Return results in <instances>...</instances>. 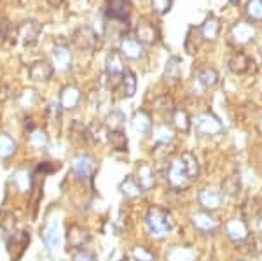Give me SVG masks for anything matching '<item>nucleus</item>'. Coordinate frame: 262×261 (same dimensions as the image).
Instances as JSON below:
<instances>
[{
  "mask_svg": "<svg viewBox=\"0 0 262 261\" xmlns=\"http://www.w3.org/2000/svg\"><path fill=\"white\" fill-rule=\"evenodd\" d=\"M147 230L154 238H164L173 228L171 214L163 207H150L145 216Z\"/></svg>",
  "mask_w": 262,
  "mask_h": 261,
  "instance_id": "obj_1",
  "label": "nucleus"
},
{
  "mask_svg": "<svg viewBox=\"0 0 262 261\" xmlns=\"http://www.w3.org/2000/svg\"><path fill=\"white\" fill-rule=\"evenodd\" d=\"M166 180L171 188H177V189L185 188L191 183V177H189V174H187L184 159L177 158L170 163V167H168V170H166Z\"/></svg>",
  "mask_w": 262,
  "mask_h": 261,
  "instance_id": "obj_2",
  "label": "nucleus"
},
{
  "mask_svg": "<svg viewBox=\"0 0 262 261\" xmlns=\"http://www.w3.org/2000/svg\"><path fill=\"white\" fill-rule=\"evenodd\" d=\"M224 230H226V235L231 238L232 242L236 244H243L248 240L250 237V231H248V225L243 217H231L229 221L224 225Z\"/></svg>",
  "mask_w": 262,
  "mask_h": 261,
  "instance_id": "obj_3",
  "label": "nucleus"
},
{
  "mask_svg": "<svg viewBox=\"0 0 262 261\" xmlns=\"http://www.w3.org/2000/svg\"><path fill=\"white\" fill-rule=\"evenodd\" d=\"M194 128L201 135H217V133L222 132V123L219 121V117H215L210 112H205V114L196 117Z\"/></svg>",
  "mask_w": 262,
  "mask_h": 261,
  "instance_id": "obj_4",
  "label": "nucleus"
},
{
  "mask_svg": "<svg viewBox=\"0 0 262 261\" xmlns=\"http://www.w3.org/2000/svg\"><path fill=\"white\" fill-rule=\"evenodd\" d=\"M191 221L194 225V228L201 233H215L219 228H221V223H219L210 212L206 210H198L191 216Z\"/></svg>",
  "mask_w": 262,
  "mask_h": 261,
  "instance_id": "obj_5",
  "label": "nucleus"
},
{
  "mask_svg": "<svg viewBox=\"0 0 262 261\" xmlns=\"http://www.w3.org/2000/svg\"><path fill=\"white\" fill-rule=\"evenodd\" d=\"M95 168H96L95 158L90 156V154H79V156L72 159V170H74V174L81 180L90 179L93 172H95Z\"/></svg>",
  "mask_w": 262,
  "mask_h": 261,
  "instance_id": "obj_6",
  "label": "nucleus"
},
{
  "mask_svg": "<svg viewBox=\"0 0 262 261\" xmlns=\"http://www.w3.org/2000/svg\"><path fill=\"white\" fill-rule=\"evenodd\" d=\"M40 30H42V27H40L39 21L25 19L23 23H19V27H18V37L21 39L23 44L32 46V44H35L37 39H39Z\"/></svg>",
  "mask_w": 262,
  "mask_h": 261,
  "instance_id": "obj_7",
  "label": "nucleus"
},
{
  "mask_svg": "<svg viewBox=\"0 0 262 261\" xmlns=\"http://www.w3.org/2000/svg\"><path fill=\"white\" fill-rule=\"evenodd\" d=\"M198 200H200V205L206 210V212H212V210L221 209L222 193L213 188H203L200 191V195H198Z\"/></svg>",
  "mask_w": 262,
  "mask_h": 261,
  "instance_id": "obj_8",
  "label": "nucleus"
},
{
  "mask_svg": "<svg viewBox=\"0 0 262 261\" xmlns=\"http://www.w3.org/2000/svg\"><path fill=\"white\" fill-rule=\"evenodd\" d=\"M131 6L128 0H107V16L114 21L126 23L129 18Z\"/></svg>",
  "mask_w": 262,
  "mask_h": 261,
  "instance_id": "obj_9",
  "label": "nucleus"
},
{
  "mask_svg": "<svg viewBox=\"0 0 262 261\" xmlns=\"http://www.w3.org/2000/svg\"><path fill=\"white\" fill-rule=\"evenodd\" d=\"M53 72H54V67L51 63L40 60V62H35L32 63V67L28 69V75H30L32 81L35 83H46L53 77Z\"/></svg>",
  "mask_w": 262,
  "mask_h": 261,
  "instance_id": "obj_10",
  "label": "nucleus"
},
{
  "mask_svg": "<svg viewBox=\"0 0 262 261\" xmlns=\"http://www.w3.org/2000/svg\"><path fill=\"white\" fill-rule=\"evenodd\" d=\"M42 238H44V244L49 252H58L61 246V240H60V231H58L56 221H49L46 225L44 231H42Z\"/></svg>",
  "mask_w": 262,
  "mask_h": 261,
  "instance_id": "obj_11",
  "label": "nucleus"
},
{
  "mask_svg": "<svg viewBox=\"0 0 262 261\" xmlns=\"http://www.w3.org/2000/svg\"><path fill=\"white\" fill-rule=\"evenodd\" d=\"M135 179H137L138 186H140L143 191L154 188V184H156V172H154V168H152L149 163L142 162L140 165L137 167V175H135Z\"/></svg>",
  "mask_w": 262,
  "mask_h": 261,
  "instance_id": "obj_12",
  "label": "nucleus"
},
{
  "mask_svg": "<svg viewBox=\"0 0 262 261\" xmlns=\"http://www.w3.org/2000/svg\"><path fill=\"white\" fill-rule=\"evenodd\" d=\"M105 70H107L111 79H122V74L126 70H124V60H122V54L119 51H112L108 54L107 62H105Z\"/></svg>",
  "mask_w": 262,
  "mask_h": 261,
  "instance_id": "obj_13",
  "label": "nucleus"
},
{
  "mask_svg": "<svg viewBox=\"0 0 262 261\" xmlns=\"http://www.w3.org/2000/svg\"><path fill=\"white\" fill-rule=\"evenodd\" d=\"M81 102V90L74 84H69L61 90V95H60V105L61 109H67V111H72L75 109Z\"/></svg>",
  "mask_w": 262,
  "mask_h": 261,
  "instance_id": "obj_14",
  "label": "nucleus"
},
{
  "mask_svg": "<svg viewBox=\"0 0 262 261\" xmlns=\"http://www.w3.org/2000/svg\"><path fill=\"white\" fill-rule=\"evenodd\" d=\"M72 41H74V44L77 46L79 49H93L96 44V33L93 32L91 28L81 27L75 30Z\"/></svg>",
  "mask_w": 262,
  "mask_h": 261,
  "instance_id": "obj_15",
  "label": "nucleus"
},
{
  "mask_svg": "<svg viewBox=\"0 0 262 261\" xmlns=\"http://www.w3.org/2000/svg\"><path fill=\"white\" fill-rule=\"evenodd\" d=\"M53 63H54V69L60 70V72H65V70L70 69V63H72V53L70 48L65 44H60L54 48L53 51Z\"/></svg>",
  "mask_w": 262,
  "mask_h": 261,
  "instance_id": "obj_16",
  "label": "nucleus"
},
{
  "mask_svg": "<svg viewBox=\"0 0 262 261\" xmlns=\"http://www.w3.org/2000/svg\"><path fill=\"white\" fill-rule=\"evenodd\" d=\"M159 39V32L149 21H140L137 27V41L140 44H154Z\"/></svg>",
  "mask_w": 262,
  "mask_h": 261,
  "instance_id": "obj_17",
  "label": "nucleus"
},
{
  "mask_svg": "<svg viewBox=\"0 0 262 261\" xmlns=\"http://www.w3.org/2000/svg\"><path fill=\"white\" fill-rule=\"evenodd\" d=\"M67 242H69V246L74 247V249H81V247H84L90 242V233H88V230H84L82 226L74 225L67 231Z\"/></svg>",
  "mask_w": 262,
  "mask_h": 261,
  "instance_id": "obj_18",
  "label": "nucleus"
},
{
  "mask_svg": "<svg viewBox=\"0 0 262 261\" xmlns=\"http://www.w3.org/2000/svg\"><path fill=\"white\" fill-rule=\"evenodd\" d=\"M198 252L189 246H173L166 251V261H196Z\"/></svg>",
  "mask_w": 262,
  "mask_h": 261,
  "instance_id": "obj_19",
  "label": "nucleus"
},
{
  "mask_svg": "<svg viewBox=\"0 0 262 261\" xmlns=\"http://www.w3.org/2000/svg\"><path fill=\"white\" fill-rule=\"evenodd\" d=\"M121 54L129 60H138V58L143 56V46L138 42L137 39H129V37H124L121 41Z\"/></svg>",
  "mask_w": 262,
  "mask_h": 261,
  "instance_id": "obj_20",
  "label": "nucleus"
},
{
  "mask_svg": "<svg viewBox=\"0 0 262 261\" xmlns=\"http://www.w3.org/2000/svg\"><path fill=\"white\" fill-rule=\"evenodd\" d=\"M250 65H252V60L245 53H234L229 58V62H227V67H229V70H231L232 74H245V72H248Z\"/></svg>",
  "mask_w": 262,
  "mask_h": 261,
  "instance_id": "obj_21",
  "label": "nucleus"
},
{
  "mask_svg": "<svg viewBox=\"0 0 262 261\" xmlns=\"http://www.w3.org/2000/svg\"><path fill=\"white\" fill-rule=\"evenodd\" d=\"M131 125H133V128L137 130L138 133H142V135H145V133H149L152 130V117L147 111H140L135 112L133 119H131Z\"/></svg>",
  "mask_w": 262,
  "mask_h": 261,
  "instance_id": "obj_22",
  "label": "nucleus"
},
{
  "mask_svg": "<svg viewBox=\"0 0 262 261\" xmlns=\"http://www.w3.org/2000/svg\"><path fill=\"white\" fill-rule=\"evenodd\" d=\"M242 189V177H239L238 172L234 174H229L227 177L222 179V184H221V191L224 195L227 196H236Z\"/></svg>",
  "mask_w": 262,
  "mask_h": 261,
  "instance_id": "obj_23",
  "label": "nucleus"
},
{
  "mask_svg": "<svg viewBox=\"0 0 262 261\" xmlns=\"http://www.w3.org/2000/svg\"><path fill=\"white\" fill-rule=\"evenodd\" d=\"M219 32H221V21L215 18V16H210V18L200 27V33L205 41H215Z\"/></svg>",
  "mask_w": 262,
  "mask_h": 261,
  "instance_id": "obj_24",
  "label": "nucleus"
},
{
  "mask_svg": "<svg viewBox=\"0 0 262 261\" xmlns=\"http://www.w3.org/2000/svg\"><path fill=\"white\" fill-rule=\"evenodd\" d=\"M119 191L126 198H137V196H140L143 193V189L138 186L137 179H135L133 175H128V177L119 184Z\"/></svg>",
  "mask_w": 262,
  "mask_h": 261,
  "instance_id": "obj_25",
  "label": "nucleus"
},
{
  "mask_svg": "<svg viewBox=\"0 0 262 261\" xmlns=\"http://www.w3.org/2000/svg\"><path fill=\"white\" fill-rule=\"evenodd\" d=\"M180 77H182V60L179 56L168 58L166 67H164V79L179 81Z\"/></svg>",
  "mask_w": 262,
  "mask_h": 261,
  "instance_id": "obj_26",
  "label": "nucleus"
},
{
  "mask_svg": "<svg viewBox=\"0 0 262 261\" xmlns=\"http://www.w3.org/2000/svg\"><path fill=\"white\" fill-rule=\"evenodd\" d=\"M171 119L179 132H189V128H191V117H189L187 111H184V109H175L171 112Z\"/></svg>",
  "mask_w": 262,
  "mask_h": 261,
  "instance_id": "obj_27",
  "label": "nucleus"
},
{
  "mask_svg": "<svg viewBox=\"0 0 262 261\" xmlns=\"http://www.w3.org/2000/svg\"><path fill=\"white\" fill-rule=\"evenodd\" d=\"M198 81L201 83L203 88H213L219 83V72L212 67H205L203 70H200L198 74Z\"/></svg>",
  "mask_w": 262,
  "mask_h": 261,
  "instance_id": "obj_28",
  "label": "nucleus"
},
{
  "mask_svg": "<svg viewBox=\"0 0 262 261\" xmlns=\"http://www.w3.org/2000/svg\"><path fill=\"white\" fill-rule=\"evenodd\" d=\"M108 142H111L112 149L116 151H128V138L122 133V130H114V132H108Z\"/></svg>",
  "mask_w": 262,
  "mask_h": 261,
  "instance_id": "obj_29",
  "label": "nucleus"
},
{
  "mask_svg": "<svg viewBox=\"0 0 262 261\" xmlns=\"http://www.w3.org/2000/svg\"><path fill=\"white\" fill-rule=\"evenodd\" d=\"M14 153H16V142L7 133H0V158L7 159Z\"/></svg>",
  "mask_w": 262,
  "mask_h": 261,
  "instance_id": "obj_30",
  "label": "nucleus"
},
{
  "mask_svg": "<svg viewBox=\"0 0 262 261\" xmlns=\"http://www.w3.org/2000/svg\"><path fill=\"white\" fill-rule=\"evenodd\" d=\"M122 93L124 96H133L137 93V77H135L133 72H129V70H126L124 74H122Z\"/></svg>",
  "mask_w": 262,
  "mask_h": 261,
  "instance_id": "obj_31",
  "label": "nucleus"
},
{
  "mask_svg": "<svg viewBox=\"0 0 262 261\" xmlns=\"http://www.w3.org/2000/svg\"><path fill=\"white\" fill-rule=\"evenodd\" d=\"M124 123H126V116L122 114L121 111H112L111 114L105 117V126L108 128V132H114V130H121Z\"/></svg>",
  "mask_w": 262,
  "mask_h": 261,
  "instance_id": "obj_32",
  "label": "nucleus"
},
{
  "mask_svg": "<svg viewBox=\"0 0 262 261\" xmlns=\"http://www.w3.org/2000/svg\"><path fill=\"white\" fill-rule=\"evenodd\" d=\"M180 158L184 159L185 168H187V174H189V177H191V180L196 179L198 175H200V163H198L196 156H194L192 153H184Z\"/></svg>",
  "mask_w": 262,
  "mask_h": 261,
  "instance_id": "obj_33",
  "label": "nucleus"
},
{
  "mask_svg": "<svg viewBox=\"0 0 262 261\" xmlns=\"http://www.w3.org/2000/svg\"><path fill=\"white\" fill-rule=\"evenodd\" d=\"M30 144L35 147V149H46L49 144V138L46 135V132H42V130H33V132H30Z\"/></svg>",
  "mask_w": 262,
  "mask_h": 261,
  "instance_id": "obj_34",
  "label": "nucleus"
},
{
  "mask_svg": "<svg viewBox=\"0 0 262 261\" xmlns=\"http://www.w3.org/2000/svg\"><path fill=\"white\" fill-rule=\"evenodd\" d=\"M131 256H133L135 261H156L154 252L147 249L145 246H135L131 249Z\"/></svg>",
  "mask_w": 262,
  "mask_h": 261,
  "instance_id": "obj_35",
  "label": "nucleus"
},
{
  "mask_svg": "<svg viewBox=\"0 0 262 261\" xmlns=\"http://www.w3.org/2000/svg\"><path fill=\"white\" fill-rule=\"evenodd\" d=\"M70 133H72V140L74 142H86L88 135H90V133H88V128L82 123H79V121H74V123H72Z\"/></svg>",
  "mask_w": 262,
  "mask_h": 261,
  "instance_id": "obj_36",
  "label": "nucleus"
},
{
  "mask_svg": "<svg viewBox=\"0 0 262 261\" xmlns=\"http://www.w3.org/2000/svg\"><path fill=\"white\" fill-rule=\"evenodd\" d=\"M154 138H156V142L161 146H166L168 142H171L173 137H171L170 126L161 125V126H158V128H154Z\"/></svg>",
  "mask_w": 262,
  "mask_h": 261,
  "instance_id": "obj_37",
  "label": "nucleus"
},
{
  "mask_svg": "<svg viewBox=\"0 0 262 261\" xmlns=\"http://www.w3.org/2000/svg\"><path fill=\"white\" fill-rule=\"evenodd\" d=\"M247 16L252 21H262V0H250L247 4Z\"/></svg>",
  "mask_w": 262,
  "mask_h": 261,
  "instance_id": "obj_38",
  "label": "nucleus"
},
{
  "mask_svg": "<svg viewBox=\"0 0 262 261\" xmlns=\"http://www.w3.org/2000/svg\"><path fill=\"white\" fill-rule=\"evenodd\" d=\"M152 9L158 14H166L171 9V0H152Z\"/></svg>",
  "mask_w": 262,
  "mask_h": 261,
  "instance_id": "obj_39",
  "label": "nucleus"
},
{
  "mask_svg": "<svg viewBox=\"0 0 262 261\" xmlns=\"http://www.w3.org/2000/svg\"><path fill=\"white\" fill-rule=\"evenodd\" d=\"M74 261H98V258H96L95 252H90V251H79V252H75Z\"/></svg>",
  "mask_w": 262,
  "mask_h": 261,
  "instance_id": "obj_40",
  "label": "nucleus"
},
{
  "mask_svg": "<svg viewBox=\"0 0 262 261\" xmlns=\"http://www.w3.org/2000/svg\"><path fill=\"white\" fill-rule=\"evenodd\" d=\"M53 170H54V167H53V165H49L48 162L40 163V165L37 167V172H46V174H49V172H53Z\"/></svg>",
  "mask_w": 262,
  "mask_h": 261,
  "instance_id": "obj_41",
  "label": "nucleus"
},
{
  "mask_svg": "<svg viewBox=\"0 0 262 261\" xmlns=\"http://www.w3.org/2000/svg\"><path fill=\"white\" fill-rule=\"evenodd\" d=\"M48 2H49L51 7H60L63 4V0H48Z\"/></svg>",
  "mask_w": 262,
  "mask_h": 261,
  "instance_id": "obj_42",
  "label": "nucleus"
},
{
  "mask_svg": "<svg viewBox=\"0 0 262 261\" xmlns=\"http://www.w3.org/2000/svg\"><path fill=\"white\" fill-rule=\"evenodd\" d=\"M259 231H260V233H262V216L259 217Z\"/></svg>",
  "mask_w": 262,
  "mask_h": 261,
  "instance_id": "obj_43",
  "label": "nucleus"
},
{
  "mask_svg": "<svg viewBox=\"0 0 262 261\" xmlns=\"http://www.w3.org/2000/svg\"><path fill=\"white\" fill-rule=\"evenodd\" d=\"M229 2L232 4V6H238V4H239V0H229Z\"/></svg>",
  "mask_w": 262,
  "mask_h": 261,
  "instance_id": "obj_44",
  "label": "nucleus"
},
{
  "mask_svg": "<svg viewBox=\"0 0 262 261\" xmlns=\"http://www.w3.org/2000/svg\"><path fill=\"white\" fill-rule=\"evenodd\" d=\"M260 128H262V116H260Z\"/></svg>",
  "mask_w": 262,
  "mask_h": 261,
  "instance_id": "obj_45",
  "label": "nucleus"
},
{
  "mask_svg": "<svg viewBox=\"0 0 262 261\" xmlns=\"http://www.w3.org/2000/svg\"><path fill=\"white\" fill-rule=\"evenodd\" d=\"M119 261H128V259H119Z\"/></svg>",
  "mask_w": 262,
  "mask_h": 261,
  "instance_id": "obj_46",
  "label": "nucleus"
},
{
  "mask_svg": "<svg viewBox=\"0 0 262 261\" xmlns=\"http://www.w3.org/2000/svg\"><path fill=\"white\" fill-rule=\"evenodd\" d=\"M239 261H243V259H239Z\"/></svg>",
  "mask_w": 262,
  "mask_h": 261,
  "instance_id": "obj_47",
  "label": "nucleus"
}]
</instances>
